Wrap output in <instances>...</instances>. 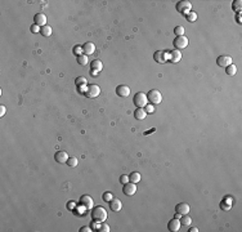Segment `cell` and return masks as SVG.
<instances>
[{"label":"cell","instance_id":"1","mask_svg":"<svg viewBox=\"0 0 242 232\" xmlns=\"http://www.w3.org/2000/svg\"><path fill=\"white\" fill-rule=\"evenodd\" d=\"M107 210L103 206H97L92 210V219L94 223H102L107 219Z\"/></svg>","mask_w":242,"mask_h":232},{"label":"cell","instance_id":"2","mask_svg":"<svg viewBox=\"0 0 242 232\" xmlns=\"http://www.w3.org/2000/svg\"><path fill=\"white\" fill-rule=\"evenodd\" d=\"M147 98L151 102V104H158V103L162 102V94L157 90V89H151L147 94Z\"/></svg>","mask_w":242,"mask_h":232},{"label":"cell","instance_id":"3","mask_svg":"<svg viewBox=\"0 0 242 232\" xmlns=\"http://www.w3.org/2000/svg\"><path fill=\"white\" fill-rule=\"evenodd\" d=\"M133 102H134V104H135L136 107H142V108H144V107L147 106V102H148L147 94H144V93H142V92L135 93L134 98H133Z\"/></svg>","mask_w":242,"mask_h":232},{"label":"cell","instance_id":"4","mask_svg":"<svg viewBox=\"0 0 242 232\" xmlns=\"http://www.w3.org/2000/svg\"><path fill=\"white\" fill-rule=\"evenodd\" d=\"M177 10L179 13L187 15L189 12H192V4L189 1H187V0H182V1H179L177 4Z\"/></svg>","mask_w":242,"mask_h":232},{"label":"cell","instance_id":"5","mask_svg":"<svg viewBox=\"0 0 242 232\" xmlns=\"http://www.w3.org/2000/svg\"><path fill=\"white\" fill-rule=\"evenodd\" d=\"M100 94V88L97 84H90L87 87V90H85V95L88 98H95Z\"/></svg>","mask_w":242,"mask_h":232},{"label":"cell","instance_id":"6","mask_svg":"<svg viewBox=\"0 0 242 232\" xmlns=\"http://www.w3.org/2000/svg\"><path fill=\"white\" fill-rule=\"evenodd\" d=\"M187 45H188V37L184 36V35L177 36L174 39V46L177 49H184L187 48Z\"/></svg>","mask_w":242,"mask_h":232},{"label":"cell","instance_id":"7","mask_svg":"<svg viewBox=\"0 0 242 232\" xmlns=\"http://www.w3.org/2000/svg\"><path fill=\"white\" fill-rule=\"evenodd\" d=\"M79 203H80L81 206L85 209V210L93 209V204H94V203H93V199H92V197L89 196V195H83V196L80 197V201H79Z\"/></svg>","mask_w":242,"mask_h":232},{"label":"cell","instance_id":"8","mask_svg":"<svg viewBox=\"0 0 242 232\" xmlns=\"http://www.w3.org/2000/svg\"><path fill=\"white\" fill-rule=\"evenodd\" d=\"M116 94L119 97H122V98H126V97L130 95V88L125 84H121L116 88Z\"/></svg>","mask_w":242,"mask_h":232},{"label":"cell","instance_id":"9","mask_svg":"<svg viewBox=\"0 0 242 232\" xmlns=\"http://www.w3.org/2000/svg\"><path fill=\"white\" fill-rule=\"evenodd\" d=\"M122 192L125 193L126 196H133L134 193L136 192V186L135 183L133 182H128V183L124 184V188H122Z\"/></svg>","mask_w":242,"mask_h":232},{"label":"cell","instance_id":"10","mask_svg":"<svg viewBox=\"0 0 242 232\" xmlns=\"http://www.w3.org/2000/svg\"><path fill=\"white\" fill-rule=\"evenodd\" d=\"M216 63H218V66H220V67H227V66L232 65V57L225 56V54L224 56H219L216 59Z\"/></svg>","mask_w":242,"mask_h":232},{"label":"cell","instance_id":"11","mask_svg":"<svg viewBox=\"0 0 242 232\" xmlns=\"http://www.w3.org/2000/svg\"><path fill=\"white\" fill-rule=\"evenodd\" d=\"M35 25H37L39 27H44L46 26V15L44 13H36L34 17Z\"/></svg>","mask_w":242,"mask_h":232},{"label":"cell","instance_id":"12","mask_svg":"<svg viewBox=\"0 0 242 232\" xmlns=\"http://www.w3.org/2000/svg\"><path fill=\"white\" fill-rule=\"evenodd\" d=\"M167 56L169 54H166V52H164V50H157V52H155L153 58L157 63H165L167 61Z\"/></svg>","mask_w":242,"mask_h":232},{"label":"cell","instance_id":"13","mask_svg":"<svg viewBox=\"0 0 242 232\" xmlns=\"http://www.w3.org/2000/svg\"><path fill=\"white\" fill-rule=\"evenodd\" d=\"M54 159H56V161L59 162V164H65V162H67L70 156L66 151H58V152L54 155Z\"/></svg>","mask_w":242,"mask_h":232},{"label":"cell","instance_id":"14","mask_svg":"<svg viewBox=\"0 0 242 232\" xmlns=\"http://www.w3.org/2000/svg\"><path fill=\"white\" fill-rule=\"evenodd\" d=\"M180 226H182V223H180V220H179L178 218H173V219H170V222L167 223V228H169V231H171V232H177V231H179Z\"/></svg>","mask_w":242,"mask_h":232},{"label":"cell","instance_id":"15","mask_svg":"<svg viewBox=\"0 0 242 232\" xmlns=\"http://www.w3.org/2000/svg\"><path fill=\"white\" fill-rule=\"evenodd\" d=\"M175 210H177V213H179V214L184 215V214H188L189 210H191V208H189V205L187 204V203H179L177 206H175Z\"/></svg>","mask_w":242,"mask_h":232},{"label":"cell","instance_id":"16","mask_svg":"<svg viewBox=\"0 0 242 232\" xmlns=\"http://www.w3.org/2000/svg\"><path fill=\"white\" fill-rule=\"evenodd\" d=\"M83 52H84L85 56H89V54L92 56V54H94V52H95V45L90 41L85 43V44L83 45Z\"/></svg>","mask_w":242,"mask_h":232},{"label":"cell","instance_id":"17","mask_svg":"<svg viewBox=\"0 0 242 232\" xmlns=\"http://www.w3.org/2000/svg\"><path fill=\"white\" fill-rule=\"evenodd\" d=\"M110 208H111L112 211H120L121 209H122V203H121V200L114 197V199L110 201Z\"/></svg>","mask_w":242,"mask_h":232},{"label":"cell","instance_id":"18","mask_svg":"<svg viewBox=\"0 0 242 232\" xmlns=\"http://www.w3.org/2000/svg\"><path fill=\"white\" fill-rule=\"evenodd\" d=\"M169 59H170L171 62H173V63H178V62L182 59V53L179 52L178 49L171 50L170 54H169Z\"/></svg>","mask_w":242,"mask_h":232},{"label":"cell","instance_id":"19","mask_svg":"<svg viewBox=\"0 0 242 232\" xmlns=\"http://www.w3.org/2000/svg\"><path fill=\"white\" fill-rule=\"evenodd\" d=\"M90 68L93 70V71H95V72L102 71V68H103V63H102V61H100V59H94V61H92V63H90Z\"/></svg>","mask_w":242,"mask_h":232},{"label":"cell","instance_id":"20","mask_svg":"<svg viewBox=\"0 0 242 232\" xmlns=\"http://www.w3.org/2000/svg\"><path fill=\"white\" fill-rule=\"evenodd\" d=\"M146 116H147V112L144 108L142 107H138L136 110L134 111V117L136 120H143V119H146Z\"/></svg>","mask_w":242,"mask_h":232},{"label":"cell","instance_id":"21","mask_svg":"<svg viewBox=\"0 0 242 232\" xmlns=\"http://www.w3.org/2000/svg\"><path fill=\"white\" fill-rule=\"evenodd\" d=\"M225 72H227V75L229 76H235L236 75V72H237V67H236V65H229L225 67Z\"/></svg>","mask_w":242,"mask_h":232},{"label":"cell","instance_id":"22","mask_svg":"<svg viewBox=\"0 0 242 232\" xmlns=\"http://www.w3.org/2000/svg\"><path fill=\"white\" fill-rule=\"evenodd\" d=\"M140 174L138 172H133L130 175H129V182H133V183H138V182L140 181Z\"/></svg>","mask_w":242,"mask_h":232},{"label":"cell","instance_id":"23","mask_svg":"<svg viewBox=\"0 0 242 232\" xmlns=\"http://www.w3.org/2000/svg\"><path fill=\"white\" fill-rule=\"evenodd\" d=\"M40 34L43 35V36H45V37H48L52 35V27L50 26H44V27H41V30H40Z\"/></svg>","mask_w":242,"mask_h":232},{"label":"cell","instance_id":"24","mask_svg":"<svg viewBox=\"0 0 242 232\" xmlns=\"http://www.w3.org/2000/svg\"><path fill=\"white\" fill-rule=\"evenodd\" d=\"M76 59H77V63L81 65V66H87L88 62H89V58H88V56H85V54H81V56H79Z\"/></svg>","mask_w":242,"mask_h":232},{"label":"cell","instance_id":"25","mask_svg":"<svg viewBox=\"0 0 242 232\" xmlns=\"http://www.w3.org/2000/svg\"><path fill=\"white\" fill-rule=\"evenodd\" d=\"M231 204H232V200H231V197H227L223 203L220 204V206H221V209L223 210H229L231 209Z\"/></svg>","mask_w":242,"mask_h":232},{"label":"cell","instance_id":"26","mask_svg":"<svg viewBox=\"0 0 242 232\" xmlns=\"http://www.w3.org/2000/svg\"><path fill=\"white\" fill-rule=\"evenodd\" d=\"M180 223L183 224V226H189L191 223H192V219H191V217H188L187 214H184V215H182L180 217Z\"/></svg>","mask_w":242,"mask_h":232},{"label":"cell","instance_id":"27","mask_svg":"<svg viewBox=\"0 0 242 232\" xmlns=\"http://www.w3.org/2000/svg\"><path fill=\"white\" fill-rule=\"evenodd\" d=\"M77 164H79V160H77V157H75V156L70 157L67 160V165L70 168H75V166H77Z\"/></svg>","mask_w":242,"mask_h":232},{"label":"cell","instance_id":"28","mask_svg":"<svg viewBox=\"0 0 242 232\" xmlns=\"http://www.w3.org/2000/svg\"><path fill=\"white\" fill-rule=\"evenodd\" d=\"M75 84L77 85V87H80V85H87V84H88V80H87V77L79 76V77H76Z\"/></svg>","mask_w":242,"mask_h":232},{"label":"cell","instance_id":"29","mask_svg":"<svg viewBox=\"0 0 242 232\" xmlns=\"http://www.w3.org/2000/svg\"><path fill=\"white\" fill-rule=\"evenodd\" d=\"M98 232H110V226H108L107 223L102 222L98 227Z\"/></svg>","mask_w":242,"mask_h":232},{"label":"cell","instance_id":"30","mask_svg":"<svg viewBox=\"0 0 242 232\" xmlns=\"http://www.w3.org/2000/svg\"><path fill=\"white\" fill-rule=\"evenodd\" d=\"M187 19H188V22H194L197 19V13L196 12H189L188 14H187Z\"/></svg>","mask_w":242,"mask_h":232},{"label":"cell","instance_id":"31","mask_svg":"<svg viewBox=\"0 0 242 232\" xmlns=\"http://www.w3.org/2000/svg\"><path fill=\"white\" fill-rule=\"evenodd\" d=\"M174 34L177 35V36H182V35H184V27L183 26H177L174 29Z\"/></svg>","mask_w":242,"mask_h":232},{"label":"cell","instance_id":"32","mask_svg":"<svg viewBox=\"0 0 242 232\" xmlns=\"http://www.w3.org/2000/svg\"><path fill=\"white\" fill-rule=\"evenodd\" d=\"M232 8H233V10H237L240 13V10H241V8H242V1H241V0H237V1L233 3Z\"/></svg>","mask_w":242,"mask_h":232},{"label":"cell","instance_id":"33","mask_svg":"<svg viewBox=\"0 0 242 232\" xmlns=\"http://www.w3.org/2000/svg\"><path fill=\"white\" fill-rule=\"evenodd\" d=\"M81 53H84L83 52V46H80V45L73 46V54H76V56L79 57V56H81Z\"/></svg>","mask_w":242,"mask_h":232},{"label":"cell","instance_id":"34","mask_svg":"<svg viewBox=\"0 0 242 232\" xmlns=\"http://www.w3.org/2000/svg\"><path fill=\"white\" fill-rule=\"evenodd\" d=\"M112 199H114V195H112L111 192H104L103 193V200L106 201V203H110Z\"/></svg>","mask_w":242,"mask_h":232},{"label":"cell","instance_id":"35","mask_svg":"<svg viewBox=\"0 0 242 232\" xmlns=\"http://www.w3.org/2000/svg\"><path fill=\"white\" fill-rule=\"evenodd\" d=\"M41 29H40V27H39L37 25H35V23H34V25L32 26H31V31H32V32L34 34H37L39 32V31H40Z\"/></svg>","mask_w":242,"mask_h":232},{"label":"cell","instance_id":"36","mask_svg":"<svg viewBox=\"0 0 242 232\" xmlns=\"http://www.w3.org/2000/svg\"><path fill=\"white\" fill-rule=\"evenodd\" d=\"M120 182H121L122 184L128 183V182H129V175H121V177H120Z\"/></svg>","mask_w":242,"mask_h":232},{"label":"cell","instance_id":"37","mask_svg":"<svg viewBox=\"0 0 242 232\" xmlns=\"http://www.w3.org/2000/svg\"><path fill=\"white\" fill-rule=\"evenodd\" d=\"M5 112H7V108L4 104H1V106H0V117H3V116L5 115Z\"/></svg>","mask_w":242,"mask_h":232},{"label":"cell","instance_id":"38","mask_svg":"<svg viewBox=\"0 0 242 232\" xmlns=\"http://www.w3.org/2000/svg\"><path fill=\"white\" fill-rule=\"evenodd\" d=\"M144 110H146V112H151V114H152V112L155 111V106L150 104V106H146V108H144Z\"/></svg>","mask_w":242,"mask_h":232},{"label":"cell","instance_id":"39","mask_svg":"<svg viewBox=\"0 0 242 232\" xmlns=\"http://www.w3.org/2000/svg\"><path fill=\"white\" fill-rule=\"evenodd\" d=\"M89 231H92V228L89 226H84V227L80 228V232H89Z\"/></svg>","mask_w":242,"mask_h":232},{"label":"cell","instance_id":"40","mask_svg":"<svg viewBox=\"0 0 242 232\" xmlns=\"http://www.w3.org/2000/svg\"><path fill=\"white\" fill-rule=\"evenodd\" d=\"M67 208H68V210H75V203H68L67 204Z\"/></svg>","mask_w":242,"mask_h":232},{"label":"cell","instance_id":"41","mask_svg":"<svg viewBox=\"0 0 242 232\" xmlns=\"http://www.w3.org/2000/svg\"><path fill=\"white\" fill-rule=\"evenodd\" d=\"M189 232H198V228L193 227V228H191V230H189Z\"/></svg>","mask_w":242,"mask_h":232},{"label":"cell","instance_id":"42","mask_svg":"<svg viewBox=\"0 0 242 232\" xmlns=\"http://www.w3.org/2000/svg\"><path fill=\"white\" fill-rule=\"evenodd\" d=\"M237 22H238V23H241V13H238V14H237Z\"/></svg>","mask_w":242,"mask_h":232},{"label":"cell","instance_id":"43","mask_svg":"<svg viewBox=\"0 0 242 232\" xmlns=\"http://www.w3.org/2000/svg\"><path fill=\"white\" fill-rule=\"evenodd\" d=\"M97 73H98V72H95V71H93V70H92V75H93V76H98Z\"/></svg>","mask_w":242,"mask_h":232}]
</instances>
